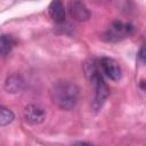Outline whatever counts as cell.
<instances>
[{
    "label": "cell",
    "instance_id": "cell-1",
    "mask_svg": "<svg viewBox=\"0 0 146 146\" xmlns=\"http://www.w3.org/2000/svg\"><path fill=\"white\" fill-rule=\"evenodd\" d=\"M79 87L72 81L59 80L56 81L50 88V98L52 103L64 111L74 108L79 102Z\"/></svg>",
    "mask_w": 146,
    "mask_h": 146
},
{
    "label": "cell",
    "instance_id": "cell-2",
    "mask_svg": "<svg viewBox=\"0 0 146 146\" xmlns=\"http://www.w3.org/2000/svg\"><path fill=\"white\" fill-rule=\"evenodd\" d=\"M84 72H86V75H87L89 82L94 87V91H95L91 106L95 111H98L108 97V94H110L108 87L106 86V83L103 79L99 64H97L96 62L90 60L89 63H86Z\"/></svg>",
    "mask_w": 146,
    "mask_h": 146
},
{
    "label": "cell",
    "instance_id": "cell-3",
    "mask_svg": "<svg viewBox=\"0 0 146 146\" xmlns=\"http://www.w3.org/2000/svg\"><path fill=\"white\" fill-rule=\"evenodd\" d=\"M133 33V26L122 21H113L103 34V39L107 42H117Z\"/></svg>",
    "mask_w": 146,
    "mask_h": 146
},
{
    "label": "cell",
    "instance_id": "cell-4",
    "mask_svg": "<svg viewBox=\"0 0 146 146\" xmlns=\"http://www.w3.org/2000/svg\"><path fill=\"white\" fill-rule=\"evenodd\" d=\"M100 71L104 75H106L112 81H119L122 78V71L119 63L110 57H103L99 62Z\"/></svg>",
    "mask_w": 146,
    "mask_h": 146
},
{
    "label": "cell",
    "instance_id": "cell-5",
    "mask_svg": "<svg viewBox=\"0 0 146 146\" xmlns=\"http://www.w3.org/2000/svg\"><path fill=\"white\" fill-rule=\"evenodd\" d=\"M23 114H24L25 121L33 125L42 123L46 119L44 108L41 107L40 105H35V104H30V105L25 106Z\"/></svg>",
    "mask_w": 146,
    "mask_h": 146
},
{
    "label": "cell",
    "instance_id": "cell-6",
    "mask_svg": "<svg viewBox=\"0 0 146 146\" xmlns=\"http://www.w3.org/2000/svg\"><path fill=\"white\" fill-rule=\"evenodd\" d=\"M68 10H70L71 17L78 22L87 21L90 18V15H91L87 6L81 1H71L68 3Z\"/></svg>",
    "mask_w": 146,
    "mask_h": 146
},
{
    "label": "cell",
    "instance_id": "cell-7",
    "mask_svg": "<svg viewBox=\"0 0 146 146\" xmlns=\"http://www.w3.org/2000/svg\"><path fill=\"white\" fill-rule=\"evenodd\" d=\"M51 19L56 23H63L65 21V8L60 1H52L48 7Z\"/></svg>",
    "mask_w": 146,
    "mask_h": 146
},
{
    "label": "cell",
    "instance_id": "cell-8",
    "mask_svg": "<svg viewBox=\"0 0 146 146\" xmlns=\"http://www.w3.org/2000/svg\"><path fill=\"white\" fill-rule=\"evenodd\" d=\"M23 88H24V81H23V79L21 76L16 75V74H13V75H10V76H8L6 79L5 89L8 92L15 94V92L21 91Z\"/></svg>",
    "mask_w": 146,
    "mask_h": 146
},
{
    "label": "cell",
    "instance_id": "cell-9",
    "mask_svg": "<svg viewBox=\"0 0 146 146\" xmlns=\"http://www.w3.org/2000/svg\"><path fill=\"white\" fill-rule=\"evenodd\" d=\"M15 39L9 35V34H2L1 35V41H0V50H1V55L5 57L7 56L10 50L13 49V47L15 46Z\"/></svg>",
    "mask_w": 146,
    "mask_h": 146
},
{
    "label": "cell",
    "instance_id": "cell-10",
    "mask_svg": "<svg viewBox=\"0 0 146 146\" xmlns=\"http://www.w3.org/2000/svg\"><path fill=\"white\" fill-rule=\"evenodd\" d=\"M14 117H15V115L11 110H9L5 106H1V108H0V125L1 127H5V125L9 124L10 122H13Z\"/></svg>",
    "mask_w": 146,
    "mask_h": 146
},
{
    "label": "cell",
    "instance_id": "cell-11",
    "mask_svg": "<svg viewBox=\"0 0 146 146\" xmlns=\"http://www.w3.org/2000/svg\"><path fill=\"white\" fill-rule=\"evenodd\" d=\"M138 56H139V58H140L144 63H146V44H143V47L139 49Z\"/></svg>",
    "mask_w": 146,
    "mask_h": 146
},
{
    "label": "cell",
    "instance_id": "cell-12",
    "mask_svg": "<svg viewBox=\"0 0 146 146\" xmlns=\"http://www.w3.org/2000/svg\"><path fill=\"white\" fill-rule=\"evenodd\" d=\"M73 146H92V145L91 144H88V143H82L81 141V143H75Z\"/></svg>",
    "mask_w": 146,
    "mask_h": 146
}]
</instances>
